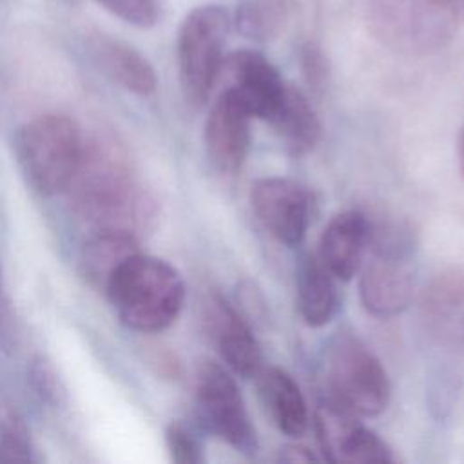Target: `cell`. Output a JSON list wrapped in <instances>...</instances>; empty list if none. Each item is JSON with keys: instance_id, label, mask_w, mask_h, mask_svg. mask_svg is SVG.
<instances>
[{"instance_id": "6da1fadb", "label": "cell", "mask_w": 464, "mask_h": 464, "mask_svg": "<svg viewBox=\"0 0 464 464\" xmlns=\"http://www.w3.org/2000/svg\"><path fill=\"white\" fill-rule=\"evenodd\" d=\"M76 210L96 228H116L138 236L154 218V203L112 141H85L80 167L69 185Z\"/></svg>"}, {"instance_id": "7a4b0ae2", "label": "cell", "mask_w": 464, "mask_h": 464, "mask_svg": "<svg viewBox=\"0 0 464 464\" xmlns=\"http://www.w3.org/2000/svg\"><path fill=\"white\" fill-rule=\"evenodd\" d=\"M103 290L120 323L141 334L169 328L185 303V283L179 272L165 259L140 250L111 272Z\"/></svg>"}, {"instance_id": "3957f363", "label": "cell", "mask_w": 464, "mask_h": 464, "mask_svg": "<svg viewBox=\"0 0 464 464\" xmlns=\"http://www.w3.org/2000/svg\"><path fill=\"white\" fill-rule=\"evenodd\" d=\"M413 250L415 237L410 227L392 219H370L368 257L364 256L359 268V297L368 314L388 319L411 304Z\"/></svg>"}, {"instance_id": "277c9868", "label": "cell", "mask_w": 464, "mask_h": 464, "mask_svg": "<svg viewBox=\"0 0 464 464\" xmlns=\"http://www.w3.org/2000/svg\"><path fill=\"white\" fill-rule=\"evenodd\" d=\"M85 149L76 121L65 114H42L14 136L16 161L27 183L44 196L65 192L80 167Z\"/></svg>"}, {"instance_id": "5b68a950", "label": "cell", "mask_w": 464, "mask_h": 464, "mask_svg": "<svg viewBox=\"0 0 464 464\" xmlns=\"http://www.w3.org/2000/svg\"><path fill=\"white\" fill-rule=\"evenodd\" d=\"M457 0H370L368 27L384 47L422 56L446 47L459 25Z\"/></svg>"}, {"instance_id": "8992f818", "label": "cell", "mask_w": 464, "mask_h": 464, "mask_svg": "<svg viewBox=\"0 0 464 464\" xmlns=\"http://www.w3.org/2000/svg\"><path fill=\"white\" fill-rule=\"evenodd\" d=\"M326 386L334 402L359 417L381 415L392 395L388 373L379 357L353 334L332 337L324 359Z\"/></svg>"}, {"instance_id": "52a82bcc", "label": "cell", "mask_w": 464, "mask_h": 464, "mask_svg": "<svg viewBox=\"0 0 464 464\" xmlns=\"http://www.w3.org/2000/svg\"><path fill=\"white\" fill-rule=\"evenodd\" d=\"M228 27L227 9L216 4L194 7L179 25L176 45L179 85L192 107L207 103L219 78Z\"/></svg>"}, {"instance_id": "ba28073f", "label": "cell", "mask_w": 464, "mask_h": 464, "mask_svg": "<svg viewBox=\"0 0 464 464\" xmlns=\"http://www.w3.org/2000/svg\"><path fill=\"white\" fill-rule=\"evenodd\" d=\"M194 404L201 426L243 455L257 451V435L245 399L228 370L203 361L196 370Z\"/></svg>"}, {"instance_id": "9c48e42d", "label": "cell", "mask_w": 464, "mask_h": 464, "mask_svg": "<svg viewBox=\"0 0 464 464\" xmlns=\"http://www.w3.org/2000/svg\"><path fill=\"white\" fill-rule=\"evenodd\" d=\"M250 207L270 236L279 243L297 246L312 221L314 196L295 179L261 178L250 188Z\"/></svg>"}, {"instance_id": "30bf717a", "label": "cell", "mask_w": 464, "mask_h": 464, "mask_svg": "<svg viewBox=\"0 0 464 464\" xmlns=\"http://www.w3.org/2000/svg\"><path fill=\"white\" fill-rule=\"evenodd\" d=\"M314 426L323 457L341 464L393 462L388 444L366 428L359 415L344 410L332 399H324L314 411Z\"/></svg>"}, {"instance_id": "8fae6325", "label": "cell", "mask_w": 464, "mask_h": 464, "mask_svg": "<svg viewBox=\"0 0 464 464\" xmlns=\"http://www.w3.org/2000/svg\"><path fill=\"white\" fill-rule=\"evenodd\" d=\"M248 109L252 118L272 121L283 105L288 83L279 71L257 51L237 49L225 56L219 76Z\"/></svg>"}, {"instance_id": "7c38bea8", "label": "cell", "mask_w": 464, "mask_h": 464, "mask_svg": "<svg viewBox=\"0 0 464 464\" xmlns=\"http://www.w3.org/2000/svg\"><path fill=\"white\" fill-rule=\"evenodd\" d=\"M250 120L248 109L227 87L210 107L203 132L205 150L214 169L225 176L237 174L245 165L250 150Z\"/></svg>"}, {"instance_id": "4fadbf2b", "label": "cell", "mask_w": 464, "mask_h": 464, "mask_svg": "<svg viewBox=\"0 0 464 464\" xmlns=\"http://www.w3.org/2000/svg\"><path fill=\"white\" fill-rule=\"evenodd\" d=\"M205 321L210 339L228 370L243 379L256 377L263 368V353L252 328L239 312L223 295H212L207 303Z\"/></svg>"}, {"instance_id": "5bb4252c", "label": "cell", "mask_w": 464, "mask_h": 464, "mask_svg": "<svg viewBox=\"0 0 464 464\" xmlns=\"http://www.w3.org/2000/svg\"><path fill=\"white\" fill-rule=\"evenodd\" d=\"M420 314L430 335L440 344L464 352V270L451 268L426 286Z\"/></svg>"}, {"instance_id": "9a60e30c", "label": "cell", "mask_w": 464, "mask_h": 464, "mask_svg": "<svg viewBox=\"0 0 464 464\" xmlns=\"http://www.w3.org/2000/svg\"><path fill=\"white\" fill-rule=\"evenodd\" d=\"M368 239L370 218L361 210H343L324 227L317 256L337 281H350L362 265Z\"/></svg>"}, {"instance_id": "2e32d148", "label": "cell", "mask_w": 464, "mask_h": 464, "mask_svg": "<svg viewBox=\"0 0 464 464\" xmlns=\"http://www.w3.org/2000/svg\"><path fill=\"white\" fill-rule=\"evenodd\" d=\"M256 377L261 401L277 430L294 439L303 437L310 413L294 377L277 366L261 368Z\"/></svg>"}, {"instance_id": "e0dca14e", "label": "cell", "mask_w": 464, "mask_h": 464, "mask_svg": "<svg viewBox=\"0 0 464 464\" xmlns=\"http://www.w3.org/2000/svg\"><path fill=\"white\" fill-rule=\"evenodd\" d=\"M295 303L299 315L312 328L324 326L335 315L339 304L335 277L319 256L304 254L299 259L295 270Z\"/></svg>"}, {"instance_id": "ac0fdd59", "label": "cell", "mask_w": 464, "mask_h": 464, "mask_svg": "<svg viewBox=\"0 0 464 464\" xmlns=\"http://www.w3.org/2000/svg\"><path fill=\"white\" fill-rule=\"evenodd\" d=\"M92 53L105 74L132 94L149 96L158 87L156 71L150 62L132 45L98 34L92 40Z\"/></svg>"}, {"instance_id": "d6986e66", "label": "cell", "mask_w": 464, "mask_h": 464, "mask_svg": "<svg viewBox=\"0 0 464 464\" xmlns=\"http://www.w3.org/2000/svg\"><path fill=\"white\" fill-rule=\"evenodd\" d=\"M270 125L292 156L308 154L321 138V121L312 102L294 85H288L283 105Z\"/></svg>"}, {"instance_id": "ffe728a7", "label": "cell", "mask_w": 464, "mask_h": 464, "mask_svg": "<svg viewBox=\"0 0 464 464\" xmlns=\"http://www.w3.org/2000/svg\"><path fill=\"white\" fill-rule=\"evenodd\" d=\"M136 250L138 236L116 228H96L83 245L82 265L87 277L103 286L111 272Z\"/></svg>"}, {"instance_id": "44dd1931", "label": "cell", "mask_w": 464, "mask_h": 464, "mask_svg": "<svg viewBox=\"0 0 464 464\" xmlns=\"http://www.w3.org/2000/svg\"><path fill=\"white\" fill-rule=\"evenodd\" d=\"M31 430L20 411L0 397V462H34Z\"/></svg>"}, {"instance_id": "7402d4cb", "label": "cell", "mask_w": 464, "mask_h": 464, "mask_svg": "<svg viewBox=\"0 0 464 464\" xmlns=\"http://www.w3.org/2000/svg\"><path fill=\"white\" fill-rule=\"evenodd\" d=\"M285 20L283 0H248L236 11V27L246 38L263 42L277 34Z\"/></svg>"}, {"instance_id": "603a6c76", "label": "cell", "mask_w": 464, "mask_h": 464, "mask_svg": "<svg viewBox=\"0 0 464 464\" xmlns=\"http://www.w3.org/2000/svg\"><path fill=\"white\" fill-rule=\"evenodd\" d=\"M111 14L120 20L140 27L149 29L158 24L161 16V0H96Z\"/></svg>"}, {"instance_id": "cb8c5ba5", "label": "cell", "mask_w": 464, "mask_h": 464, "mask_svg": "<svg viewBox=\"0 0 464 464\" xmlns=\"http://www.w3.org/2000/svg\"><path fill=\"white\" fill-rule=\"evenodd\" d=\"M165 440L170 459L178 464H201L205 462L203 446L199 439L181 424H170L165 430Z\"/></svg>"}, {"instance_id": "d4e9b609", "label": "cell", "mask_w": 464, "mask_h": 464, "mask_svg": "<svg viewBox=\"0 0 464 464\" xmlns=\"http://www.w3.org/2000/svg\"><path fill=\"white\" fill-rule=\"evenodd\" d=\"M31 379H33V382H34L36 392H38L44 399H47V401H51V402H54V404L60 402L63 390H62V384H60L58 375H56L54 368L49 364V361H45V359H42V357L36 359V361H33V366H31Z\"/></svg>"}, {"instance_id": "484cf974", "label": "cell", "mask_w": 464, "mask_h": 464, "mask_svg": "<svg viewBox=\"0 0 464 464\" xmlns=\"http://www.w3.org/2000/svg\"><path fill=\"white\" fill-rule=\"evenodd\" d=\"M303 71H304V76L308 80V83L317 89L324 78H326V65H324V58L321 54V51L308 44L304 49H303Z\"/></svg>"}, {"instance_id": "4316f807", "label": "cell", "mask_w": 464, "mask_h": 464, "mask_svg": "<svg viewBox=\"0 0 464 464\" xmlns=\"http://www.w3.org/2000/svg\"><path fill=\"white\" fill-rule=\"evenodd\" d=\"M14 315L11 310V303L4 286L2 279V270H0V346L2 348H11L14 344Z\"/></svg>"}, {"instance_id": "83f0119b", "label": "cell", "mask_w": 464, "mask_h": 464, "mask_svg": "<svg viewBox=\"0 0 464 464\" xmlns=\"http://www.w3.org/2000/svg\"><path fill=\"white\" fill-rule=\"evenodd\" d=\"M277 460L279 462H314L317 460V457L308 448L294 444V446L281 448Z\"/></svg>"}, {"instance_id": "f1b7e54d", "label": "cell", "mask_w": 464, "mask_h": 464, "mask_svg": "<svg viewBox=\"0 0 464 464\" xmlns=\"http://www.w3.org/2000/svg\"><path fill=\"white\" fill-rule=\"evenodd\" d=\"M457 156H459V165H460V172L464 176V125L460 129L459 134V141H457Z\"/></svg>"}, {"instance_id": "f546056e", "label": "cell", "mask_w": 464, "mask_h": 464, "mask_svg": "<svg viewBox=\"0 0 464 464\" xmlns=\"http://www.w3.org/2000/svg\"><path fill=\"white\" fill-rule=\"evenodd\" d=\"M457 4H460L464 7V0H457Z\"/></svg>"}]
</instances>
